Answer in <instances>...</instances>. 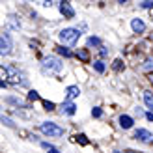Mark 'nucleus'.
Wrapping results in <instances>:
<instances>
[{"label":"nucleus","instance_id":"nucleus-24","mask_svg":"<svg viewBox=\"0 0 153 153\" xmlns=\"http://www.w3.org/2000/svg\"><path fill=\"white\" fill-rule=\"evenodd\" d=\"M2 123L7 125V127H13V121H11L10 118H6V116H2Z\"/></svg>","mask_w":153,"mask_h":153},{"label":"nucleus","instance_id":"nucleus-17","mask_svg":"<svg viewBox=\"0 0 153 153\" xmlns=\"http://www.w3.org/2000/svg\"><path fill=\"white\" fill-rule=\"evenodd\" d=\"M112 69H114V71H121V69H123V62H121L120 58H118V60H114V64H112Z\"/></svg>","mask_w":153,"mask_h":153},{"label":"nucleus","instance_id":"nucleus-31","mask_svg":"<svg viewBox=\"0 0 153 153\" xmlns=\"http://www.w3.org/2000/svg\"><path fill=\"white\" fill-rule=\"evenodd\" d=\"M25 2H34V0H25Z\"/></svg>","mask_w":153,"mask_h":153},{"label":"nucleus","instance_id":"nucleus-29","mask_svg":"<svg viewBox=\"0 0 153 153\" xmlns=\"http://www.w3.org/2000/svg\"><path fill=\"white\" fill-rule=\"evenodd\" d=\"M118 2H120V4H125V2H127V0H118Z\"/></svg>","mask_w":153,"mask_h":153},{"label":"nucleus","instance_id":"nucleus-9","mask_svg":"<svg viewBox=\"0 0 153 153\" xmlns=\"http://www.w3.org/2000/svg\"><path fill=\"white\" fill-rule=\"evenodd\" d=\"M76 112V106L71 103V101H65L62 105V114H65V116H73V114Z\"/></svg>","mask_w":153,"mask_h":153},{"label":"nucleus","instance_id":"nucleus-11","mask_svg":"<svg viewBox=\"0 0 153 153\" xmlns=\"http://www.w3.org/2000/svg\"><path fill=\"white\" fill-rule=\"evenodd\" d=\"M131 28L136 34H142L144 30H146V25H144V21H140V19H133L131 21Z\"/></svg>","mask_w":153,"mask_h":153},{"label":"nucleus","instance_id":"nucleus-5","mask_svg":"<svg viewBox=\"0 0 153 153\" xmlns=\"http://www.w3.org/2000/svg\"><path fill=\"white\" fill-rule=\"evenodd\" d=\"M11 52V39H10V34H2L0 37V54L2 56H7Z\"/></svg>","mask_w":153,"mask_h":153},{"label":"nucleus","instance_id":"nucleus-13","mask_svg":"<svg viewBox=\"0 0 153 153\" xmlns=\"http://www.w3.org/2000/svg\"><path fill=\"white\" fill-rule=\"evenodd\" d=\"M144 101H146L148 108L153 110V95H151V91H144Z\"/></svg>","mask_w":153,"mask_h":153},{"label":"nucleus","instance_id":"nucleus-32","mask_svg":"<svg viewBox=\"0 0 153 153\" xmlns=\"http://www.w3.org/2000/svg\"><path fill=\"white\" fill-rule=\"evenodd\" d=\"M114 153H120V151H114Z\"/></svg>","mask_w":153,"mask_h":153},{"label":"nucleus","instance_id":"nucleus-6","mask_svg":"<svg viewBox=\"0 0 153 153\" xmlns=\"http://www.w3.org/2000/svg\"><path fill=\"white\" fill-rule=\"evenodd\" d=\"M134 138L144 142V144H153V133H149L148 129H136Z\"/></svg>","mask_w":153,"mask_h":153},{"label":"nucleus","instance_id":"nucleus-16","mask_svg":"<svg viewBox=\"0 0 153 153\" xmlns=\"http://www.w3.org/2000/svg\"><path fill=\"white\" fill-rule=\"evenodd\" d=\"M142 67H144V71H148V73H149V71H153V58H148L146 62H144V65H142Z\"/></svg>","mask_w":153,"mask_h":153},{"label":"nucleus","instance_id":"nucleus-10","mask_svg":"<svg viewBox=\"0 0 153 153\" xmlns=\"http://www.w3.org/2000/svg\"><path fill=\"white\" fill-rule=\"evenodd\" d=\"M79 94H80V90H79V86H69L65 90V101H71V99H75V97H79Z\"/></svg>","mask_w":153,"mask_h":153},{"label":"nucleus","instance_id":"nucleus-8","mask_svg":"<svg viewBox=\"0 0 153 153\" xmlns=\"http://www.w3.org/2000/svg\"><path fill=\"white\" fill-rule=\"evenodd\" d=\"M133 123H134V121H133L131 116H127V114H121V116H120V127L121 129H131Z\"/></svg>","mask_w":153,"mask_h":153},{"label":"nucleus","instance_id":"nucleus-27","mask_svg":"<svg viewBox=\"0 0 153 153\" xmlns=\"http://www.w3.org/2000/svg\"><path fill=\"white\" fill-rule=\"evenodd\" d=\"M47 151H49V153H60L56 148H52V146H51V148H47Z\"/></svg>","mask_w":153,"mask_h":153},{"label":"nucleus","instance_id":"nucleus-33","mask_svg":"<svg viewBox=\"0 0 153 153\" xmlns=\"http://www.w3.org/2000/svg\"><path fill=\"white\" fill-rule=\"evenodd\" d=\"M127 153H133V151H127Z\"/></svg>","mask_w":153,"mask_h":153},{"label":"nucleus","instance_id":"nucleus-19","mask_svg":"<svg viewBox=\"0 0 153 153\" xmlns=\"http://www.w3.org/2000/svg\"><path fill=\"white\" fill-rule=\"evenodd\" d=\"M91 116H94V118H101L103 116V110L99 108V106H94V108H91Z\"/></svg>","mask_w":153,"mask_h":153},{"label":"nucleus","instance_id":"nucleus-3","mask_svg":"<svg viewBox=\"0 0 153 153\" xmlns=\"http://www.w3.org/2000/svg\"><path fill=\"white\" fill-rule=\"evenodd\" d=\"M39 131L43 134H47L49 138H58V136L64 134V129L58 127L56 123H52V121H43V123L39 125Z\"/></svg>","mask_w":153,"mask_h":153},{"label":"nucleus","instance_id":"nucleus-25","mask_svg":"<svg viewBox=\"0 0 153 153\" xmlns=\"http://www.w3.org/2000/svg\"><path fill=\"white\" fill-rule=\"evenodd\" d=\"M37 2H39L41 6H45V7H51L52 6V0H37Z\"/></svg>","mask_w":153,"mask_h":153},{"label":"nucleus","instance_id":"nucleus-2","mask_svg":"<svg viewBox=\"0 0 153 153\" xmlns=\"http://www.w3.org/2000/svg\"><path fill=\"white\" fill-rule=\"evenodd\" d=\"M2 69L6 71V75H7V76H10L11 84H21V86H28V80L25 79V73H21L17 67H13V65H6V67H2Z\"/></svg>","mask_w":153,"mask_h":153},{"label":"nucleus","instance_id":"nucleus-22","mask_svg":"<svg viewBox=\"0 0 153 153\" xmlns=\"http://www.w3.org/2000/svg\"><path fill=\"white\" fill-rule=\"evenodd\" d=\"M43 106H45V110H54V103H51V101H43Z\"/></svg>","mask_w":153,"mask_h":153},{"label":"nucleus","instance_id":"nucleus-21","mask_svg":"<svg viewBox=\"0 0 153 153\" xmlns=\"http://www.w3.org/2000/svg\"><path fill=\"white\" fill-rule=\"evenodd\" d=\"M76 142H80L82 146H88V138H86L84 134H79V136H76Z\"/></svg>","mask_w":153,"mask_h":153},{"label":"nucleus","instance_id":"nucleus-1","mask_svg":"<svg viewBox=\"0 0 153 153\" xmlns=\"http://www.w3.org/2000/svg\"><path fill=\"white\" fill-rule=\"evenodd\" d=\"M58 37L64 45H75L80 37V30L79 28H64L62 32L58 34Z\"/></svg>","mask_w":153,"mask_h":153},{"label":"nucleus","instance_id":"nucleus-4","mask_svg":"<svg viewBox=\"0 0 153 153\" xmlns=\"http://www.w3.org/2000/svg\"><path fill=\"white\" fill-rule=\"evenodd\" d=\"M41 65H43V69L49 71V73H60L62 67H64V64L60 62L56 56H45L41 60Z\"/></svg>","mask_w":153,"mask_h":153},{"label":"nucleus","instance_id":"nucleus-14","mask_svg":"<svg viewBox=\"0 0 153 153\" xmlns=\"http://www.w3.org/2000/svg\"><path fill=\"white\" fill-rule=\"evenodd\" d=\"M101 45V39H99L97 36H90L88 37V47H99Z\"/></svg>","mask_w":153,"mask_h":153},{"label":"nucleus","instance_id":"nucleus-12","mask_svg":"<svg viewBox=\"0 0 153 153\" xmlns=\"http://www.w3.org/2000/svg\"><path fill=\"white\" fill-rule=\"evenodd\" d=\"M76 58L82 60V62H88V60H90V54H88L86 49H79V51H76Z\"/></svg>","mask_w":153,"mask_h":153},{"label":"nucleus","instance_id":"nucleus-15","mask_svg":"<svg viewBox=\"0 0 153 153\" xmlns=\"http://www.w3.org/2000/svg\"><path fill=\"white\" fill-rule=\"evenodd\" d=\"M94 69L97 73H105V64L101 62V60H97V62H94Z\"/></svg>","mask_w":153,"mask_h":153},{"label":"nucleus","instance_id":"nucleus-20","mask_svg":"<svg viewBox=\"0 0 153 153\" xmlns=\"http://www.w3.org/2000/svg\"><path fill=\"white\" fill-rule=\"evenodd\" d=\"M28 99H30V101H37V99H39V94H37L36 90H32V91H28Z\"/></svg>","mask_w":153,"mask_h":153},{"label":"nucleus","instance_id":"nucleus-26","mask_svg":"<svg viewBox=\"0 0 153 153\" xmlns=\"http://www.w3.org/2000/svg\"><path fill=\"white\" fill-rule=\"evenodd\" d=\"M99 54H101V56L105 58L106 54H108V49H106V47H99Z\"/></svg>","mask_w":153,"mask_h":153},{"label":"nucleus","instance_id":"nucleus-18","mask_svg":"<svg viewBox=\"0 0 153 153\" xmlns=\"http://www.w3.org/2000/svg\"><path fill=\"white\" fill-rule=\"evenodd\" d=\"M56 51H58V54H62V56H65V58H71V56H73L71 51H67V49H64V47H58Z\"/></svg>","mask_w":153,"mask_h":153},{"label":"nucleus","instance_id":"nucleus-30","mask_svg":"<svg viewBox=\"0 0 153 153\" xmlns=\"http://www.w3.org/2000/svg\"><path fill=\"white\" fill-rule=\"evenodd\" d=\"M149 80H151V84H153V73H151V76H149Z\"/></svg>","mask_w":153,"mask_h":153},{"label":"nucleus","instance_id":"nucleus-23","mask_svg":"<svg viewBox=\"0 0 153 153\" xmlns=\"http://www.w3.org/2000/svg\"><path fill=\"white\" fill-rule=\"evenodd\" d=\"M142 7H146V10H151V7H153V2H151V0H144V2H142Z\"/></svg>","mask_w":153,"mask_h":153},{"label":"nucleus","instance_id":"nucleus-28","mask_svg":"<svg viewBox=\"0 0 153 153\" xmlns=\"http://www.w3.org/2000/svg\"><path fill=\"white\" fill-rule=\"evenodd\" d=\"M146 118H148V120H149V121H153V110H151V112H148V114H146Z\"/></svg>","mask_w":153,"mask_h":153},{"label":"nucleus","instance_id":"nucleus-7","mask_svg":"<svg viewBox=\"0 0 153 153\" xmlns=\"http://www.w3.org/2000/svg\"><path fill=\"white\" fill-rule=\"evenodd\" d=\"M60 13H62L64 17H67V19L75 17V10H73V6L67 2V0H62V2H60Z\"/></svg>","mask_w":153,"mask_h":153}]
</instances>
